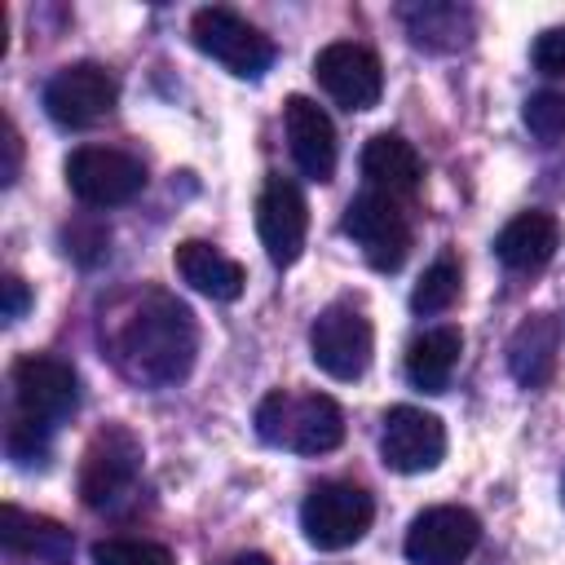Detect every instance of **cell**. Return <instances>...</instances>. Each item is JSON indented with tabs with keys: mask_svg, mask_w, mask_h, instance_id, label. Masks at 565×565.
<instances>
[{
	"mask_svg": "<svg viewBox=\"0 0 565 565\" xmlns=\"http://www.w3.org/2000/svg\"><path fill=\"white\" fill-rule=\"evenodd\" d=\"M256 234L265 256L287 269L300 260L305 252V234H309V203L300 194L296 181H287L282 172H269L260 194H256Z\"/></svg>",
	"mask_w": 565,
	"mask_h": 565,
	"instance_id": "9",
	"label": "cell"
},
{
	"mask_svg": "<svg viewBox=\"0 0 565 565\" xmlns=\"http://www.w3.org/2000/svg\"><path fill=\"white\" fill-rule=\"evenodd\" d=\"M521 119L539 141H547V146L561 141L565 137V93H552V88L530 93L521 106Z\"/></svg>",
	"mask_w": 565,
	"mask_h": 565,
	"instance_id": "25",
	"label": "cell"
},
{
	"mask_svg": "<svg viewBox=\"0 0 565 565\" xmlns=\"http://www.w3.org/2000/svg\"><path fill=\"white\" fill-rule=\"evenodd\" d=\"M172 265H177V274H181L194 291H203V296H212V300H238V296H243V282H247L243 265H238L234 256H225L221 247L203 243V238L177 243Z\"/></svg>",
	"mask_w": 565,
	"mask_h": 565,
	"instance_id": "18",
	"label": "cell"
},
{
	"mask_svg": "<svg viewBox=\"0 0 565 565\" xmlns=\"http://www.w3.org/2000/svg\"><path fill=\"white\" fill-rule=\"evenodd\" d=\"M190 40H194L199 53H207L212 62H221L238 79H256L274 62V40L265 31H256L247 18H238L234 9H221V4L194 9Z\"/></svg>",
	"mask_w": 565,
	"mask_h": 565,
	"instance_id": "4",
	"label": "cell"
},
{
	"mask_svg": "<svg viewBox=\"0 0 565 565\" xmlns=\"http://www.w3.org/2000/svg\"><path fill=\"white\" fill-rule=\"evenodd\" d=\"M313 79L344 110H371L384 93V66L366 44L335 40L313 57Z\"/></svg>",
	"mask_w": 565,
	"mask_h": 565,
	"instance_id": "13",
	"label": "cell"
},
{
	"mask_svg": "<svg viewBox=\"0 0 565 565\" xmlns=\"http://www.w3.org/2000/svg\"><path fill=\"white\" fill-rule=\"evenodd\" d=\"M481 543L477 512L459 503H437L419 512L406 530V561L411 565H463Z\"/></svg>",
	"mask_w": 565,
	"mask_h": 565,
	"instance_id": "12",
	"label": "cell"
},
{
	"mask_svg": "<svg viewBox=\"0 0 565 565\" xmlns=\"http://www.w3.org/2000/svg\"><path fill=\"white\" fill-rule=\"evenodd\" d=\"M119 102V84L106 66L97 62H75L62 66L49 84H44V110L53 124L62 128H88L97 119H106Z\"/></svg>",
	"mask_w": 565,
	"mask_h": 565,
	"instance_id": "10",
	"label": "cell"
},
{
	"mask_svg": "<svg viewBox=\"0 0 565 565\" xmlns=\"http://www.w3.org/2000/svg\"><path fill=\"white\" fill-rule=\"evenodd\" d=\"M556 353H561V322L552 313H534L508 340V371L521 388H543L556 375Z\"/></svg>",
	"mask_w": 565,
	"mask_h": 565,
	"instance_id": "17",
	"label": "cell"
},
{
	"mask_svg": "<svg viewBox=\"0 0 565 565\" xmlns=\"http://www.w3.org/2000/svg\"><path fill=\"white\" fill-rule=\"evenodd\" d=\"M340 230L362 247L366 265L380 274L402 269V260L411 256V243H415L411 216L402 212V203L393 194H380V190H362L358 199H349Z\"/></svg>",
	"mask_w": 565,
	"mask_h": 565,
	"instance_id": "3",
	"label": "cell"
},
{
	"mask_svg": "<svg viewBox=\"0 0 565 565\" xmlns=\"http://www.w3.org/2000/svg\"><path fill=\"white\" fill-rule=\"evenodd\" d=\"M459 349H463L459 327H433V331L415 335L406 349V380L419 393H446L450 371L459 362Z\"/></svg>",
	"mask_w": 565,
	"mask_h": 565,
	"instance_id": "22",
	"label": "cell"
},
{
	"mask_svg": "<svg viewBox=\"0 0 565 565\" xmlns=\"http://www.w3.org/2000/svg\"><path fill=\"white\" fill-rule=\"evenodd\" d=\"M256 437L296 455H327L344 441V411L327 393H287L274 388L256 406Z\"/></svg>",
	"mask_w": 565,
	"mask_h": 565,
	"instance_id": "2",
	"label": "cell"
},
{
	"mask_svg": "<svg viewBox=\"0 0 565 565\" xmlns=\"http://www.w3.org/2000/svg\"><path fill=\"white\" fill-rule=\"evenodd\" d=\"M309 353L331 380H358L371 366L375 331L358 305H327L309 327Z\"/></svg>",
	"mask_w": 565,
	"mask_h": 565,
	"instance_id": "7",
	"label": "cell"
},
{
	"mask_svg": "<svg viewBox=\"0 0 565 565\" xmlns=\"http://www.w3.org/2000/svg\"><path fill=\"white\" fill-rule=\"evenodd\" d=\"M4 450L22 468L44 463V455H49V424H40L31 415H13V424L4 428Z\"/></svg>",
	"mask_w": 565,
	"mask_h": 565,
	"instance_id": "26",
	"label": "cell"
},
{
	"mask_svg": "<svg viewBox=\"0 0 565 565\" xmlns=\"http://www.w3.org/2000/svg\"><path fill=\"white\" fill-rule=\"evenodd\" d=\"M0 543L18 556H40V561H53V565H66L71 552H75L71 530H62L49 516H31L13 503L0 508Z\"/></svg>",
	"mask_w": 565,
	"mask_h": 565,
	"instance_id": "21",
	"label": "cell"
},
{
	"mask_svg": "<svg viewBox=\"0 0 565 565\" xmlns=\"http://www.w3.org/2000/svg\"><path fill=\"white\" fill-rule=\"evenodd\" d=\"M402 26H406L415 49L450 53V49H463L472 40L477 22H472V9H463V4L419 0V4H402Z\"/></svg>",
	"mask_w": 565,
	"mask_h": 565,
	"instance_id": "20",
	"label": "cell"
},
{
	"mask_svg": "<svg viewBox=\"0 0 565 565\" xmlns=\"http://www.w3.org/2000/svg\"><path fill=\"white\" fill-rule=\"evenodd\" d=\"M561 247V225L547 212H521L494 234V256L512 274H539Z\"/></svg>",
	"mask_w": 565,
	"mask_h": 565,
	"instance_id": "16",
	"label": "cell"
},
{
	"mask_svg": "<svg viewBox=\"0 0 565 565\" xmlns=\"http://www.w3.org/2000/svg\"><path fill=\"white\" fill-rule=\"evenodd\" d=\"M362 172L366 181L380 190V194H415L419 181H424V159L419 150L397 137V132H375L366 146H362Z\"/></svg>",
	"mask_w": 565,
	"mask_h": 565,
	"instance_id": "19",
	"label": "cell"
},
{
	"mask_svg": "<svg viewBox=\"0 0 565 565\" xmlns=\"http://www.w3.org/2000/svg\"><path fill=\"white\" fill-rule=\"evenodd\" d=\"M446 455V428L433 411L419 406H393L384 415V433H380V459L393 472H428L437 468Z\"/></svg>",
	"mask_w": 565,
	"mask_h": 565,
	"instance_id": "14",
	"label": "cell"
},
{
	"mask_svg": "<svg viewBox=\"0 0 565 565\" xmlns=\"http://www.w3.org/2000/svg\"><path fill=\"white\" fill-rule=\"evenodd\" d=\"M66 185L88 207H119L146 190V168L115 146H79L66 159Z\"/></svg>",
	"mask_w": 565,
	"mask_h": 565,
	"instance_id": "6",
	"label": "cell"
},
{
	"mask_svg": "<svg viewBox=\"0 0 565 565\" xmlns=\"http://www.w3.org/2000/svg\"><path fill=\"white\" fill-rule=\"evenodd\" d=\"M9 384H13V402H18V415H31L40 424H62L75 406H79V380L66 362L57 358H44V353H26L13 362L9 371Z\"/></svg>",
	"mask_w": 565,
	"mask_h": 565,
	"instance_id": "11",
	"label": "cell"
},
{
	"mask_svg": "<svg viewBox=\"0 0 565 565\" xmlns=\"http://www.w3.org/2000/svg\"><path fill=\"white\" fill-rule=\"evenodd\" d=\"M282 128H287V146H291L296 168L309 181H331L335 159H340L331 115L318 102H309L305 93H291L287 106H282Z\"/></svg>",
	"mask_w": 565,
	"mask_h": 565,
	"instance_id": "15",
	"label": "cell"
},
{
	"mask_svg": "<svg viewBox=\"0 0 565 565\" xmlns=\"http://www.w3.org/2000/svg\"><path fill=\"white\" fill-rule=\"evenodd\" d=\"M0 146H4L0 181H4V185H13V181H18V168H22V137H18V128H13L9 119H4V141H0Z\"/></svg>",
	"mask_w": 565,
	"mask_h": 565,
	"instance_id": "29",
	"label": "cell"
},
{
	"mask_svg": "<svg viewBox=\"0 0 565 565\" xmlns=\"http://www.w3.org/2000/svg\"><path fill=\"white\" fill-rule=\"evenodd\" d=\"M230 565H274V561H269L265 552H243V556H234Z\"/></svg>",
	"mask_w": 565,
	"mask_h": 565,
	"instance_id": "30",
	"label": "cell"
},
{
	"mask_svg": "<svg viewBox=\"0 0 565 565\" xmlns=\"http://www.w3.org/2000/svg\"><path fill=\"white\" fill-rule=\"evenodd\" d=\"M459 282H463V274H459V260L446 252V256H437L424 274H419V282H415V291H411V309L415 313H424V318H433V313H446L455 300H459Z\"/></svg>",
	"mask_w": 565,
	"mask_h": 565,
	"instance_id": "23",
	"label": "cell"
},
{
	"mask_svg": "<svg viewBox=\"0 0 565 565\" xmlns=\"http://www.w3.org/2000/svg\"><path fill=\"white\" fill-rule=\"evenodd\" d=\"M530 57H534V66H539L543 75H565V26H547V31L534 40Z\"/></svg>",
	"mask_w": 565,
	"mask_h": 565,
	"instance_id": "27",
	"label": "cell"
},
{
	"mask_svg": "<svg viewBox=\"0 0 565 565\" xmlns=\"http://www.w3.org/2000/svg\"><path fill=\"white\" fill-rule=\"evenodd\" d=\"M137 472H141L137 433L124 424H110L88 441V450L79 459V499L88 508H110L132 490Z\"/></svg>",
	"mask_w": 565,
	"mask_h": 565,
	"instance_id": "8",
	"label": "cell"
},
{
	"mask_svg": "<svg viewBox=\"0 0 565 565\" xmlns=\"http://www.w3.org/2000/svg\"><path fill=\"white\" fill-rule=\"evenodd\" d=\"M93 565H177L163 543L150 539H102L93 543Z\"/></svg>",
	"mask_w": 565,
	"mask_h": 565,
	"instance_id": "24",
	"label": "cell"
},
{
	"mask_svg": "<svg viewBox=\"0 0 565 565\" xmlns=\"http://www.w3.org/2000/svg\"><path fill=\"white\" fill-rule=\"evenodd\" d=\"M0 296H4V322H18L26 313V305H31V291H26V282L18 274L0 278Z\"/></svg>",
	"mask_w": 565,
	"mask_h": 565,
	"instance_id": "28",
	"label": "cell"
},
{
	"mask_svg": "<svg viewBox=\"0 0 565 565\" xmlns=\"http://www.w3.org/2000/svg\"><path fill=\"white\" fill-rule=\"evenodd\" d=\"M199 353V327L190 305H181L168 291H146L137 305L119 318L110 335L115 366L141 384V388H168L181 384Z\"/></svg>",
	"mask_w": 565,
	"mask_h": 565,
	"instance_id": "1",
	"label": "cell"
},
{
	"mask_svg": "<svg viewBox=\"0 0 565 565\" xmlns=\"http://www.w3.org/2000/svg\"><path fill=\"white\" fill-rule=\"evenodd\" d=\"M371 516H375V503L353 481H322L300 503V530L318 552L353 547L371 530Z\"/></svg>",
	"mask_w": 565,
	"mask_h": 565,
	"instance_id": "5",
	"label": "cell"
}]
</instances>
